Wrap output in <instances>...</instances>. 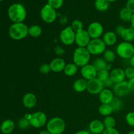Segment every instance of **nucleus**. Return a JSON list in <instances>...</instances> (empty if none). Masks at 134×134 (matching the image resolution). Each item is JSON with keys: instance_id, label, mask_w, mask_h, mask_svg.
<instances>
[{"instance_id": "nucleus-1", "label": "nucleus", "mask_w": 134, "mask_h": 134, "mask_svg": "<svg viewBox=\"0 0 134 134\" xmlns=\"http://www.w3.org/2000/svg\"><path fill=\"white\" fill-rule=\"evenodd\" d=\"M26 10L22 4H13L8 9L9 18L14 23L23 22V21L26 19Z\"/></svg>"}, {"instance_id": "nucleus-2", "label": "nucleus", "mask_w": 134, "mask_h": 134, "mask_svg": "<svg viewBox=\"0 0 134 134\" xmlns=\"http://www.w3.org/2000/svg\"><path fill=\"white\" fill-rule=\"evenodd\" d=\"M91 54L86 47H78L75 50L73 54V61L78 67L85 66L89 64Z\"/></svg>"}, {"instance_id": "nucleus-3", "label": "nucleus", "mask_w": 134, "mask_h": 134, "mask_svg": "<svg viewBox=\"0 0 134 134\" xmlns=\"http://www.w3.org/2000/svg\"><path fill=\"white\" fill-rule=\"evenodd\" d=\"M28 27L23 22L13 24L9 27V36L14 40L24 39L28 35Z\"/></svg>"}, {"instance_id": "nucleus-4", "label": "nucleus", "mask_w": 134, "mask_h": 134, "mask_svg": "<svg viewBox=\"0 0 134 134\" xmlns=\"http://www.w3.org/2000/svg\"><path fill=\"white\" fill-rule=\"evenodd\" d=\"M65 129V122L60 117H53L47 123V130L51 134H62Z\"/></svg>"}, {"instance_id": "nucleus-5", "label": "nucleus", "mask_w": 134, "mask_h": 134, "mask_svg": "<svg viewBox=\"0 0 134 134\" xmlns=\"http://www.w3.org/2000/svg\"><path fill=\"white\" fill-rule=\"evenodd\" d=\"M116 52L118 56L121 58L130 60L134 54V45L130 42H121L116 47Z\"/></svg>"}, {"instance_id": "nucleus-6", "label": "nucleus", "mask_w": 134, "mask_h": 134, "mask_svg": "<svg viewBox=\"0 0 134 134\" xmlns=\"http://www.w3.org/2000/svg\"><path fill=\"white\" fill-rule=\"evenodd\" d=\"M105 44L101 39H92L86 48L91 55H99L103 54L106 50Z\"/></svg>"}, {"instance_id": "nucleus-7", "label": "nucleus", "mask_w": 134, "mask_h": 134, "mask_svg": "<svg viewBox=\"0 0 134 134\" xmlns=\"http://www.w3.org/2000/svg\"><path fill=\"white\" fill-rule=\"evenodd\" d=\"M30 125L35 128H39L44 126L47 123V116L45 113L41 111H37L30 115Z\"/></svg>"}, {"instance_id": "nucleus-8", "label": "nucleus", "mask_w": 134, "mask_h": 134, "mask_svg": "<svg viewBox=\"0 0 134 134\" xmlns=\"http://www.w3.org/2000/svg\"><path fill=\"white\" fill-rule=\"evenodd\" d=\"M41 18L44 22L51 24L54 22L57 17L56 9L52 8L48 4H46L41 10Z\"/></svg>"}, {"instance_id": "nucleus-9", "label": "nucleus", "mask_w": 134, "mask_h": 134, "mask_svg": "<svg viewBox=\"0 0 134 134\" xmlns=\"http://www.w3.org/2000/svg\"><path fill=\"white\" fill-rule=\"evenodd\" d=\"M60 39L62 43L67 46L73 44L75 41V32L71 26L63 29L60 34Z\"/></svg>"}, {"instance_id": "nucleus-10", "label": "nucleus", "mask_w": 134, "mask_h": 134, "mask_svg": "<svg viewBox=\"0 0 134 134\" xmlns=\"http://www.w3.org/2000/svg\"><path fill=\"white\" fill-rule=\"evenodd\" d=\"M87 31L91 39H99L103 35L104 29L102 24L98 22H94L89 25Z\"/></svg>"}, {"instance_id": "nucleus-11", "label": "nucleus", "mask_w": 134, "mask_h": 134, "mask_svg": "<svg viewBox=\"0 0 134 134\" xmlns=\"http://www.w3.org/2000/svg\"><path fill=\"white\" fill-rule=\"evenodd\" d=\"M87 30H81L75 33V43L79 47H86L91 41Z\"/></svg>"}, {"instance_id": "nucleus-12", "label": "nucleus", "mask_w": 134, "mask_h": 134, "mask_svg": "<svg viewBox=\"0 0 134 134\" xmlns=\"http://www.w3.org/2000/svg\"><path fill=\"white\" fill-rule=\"evenodd\" d=\"M105 88L104 84L97 78L88 81L87 90L90 94H99Z\"/></svg>"}, {"instance_id": "nucleus-13", "label": "nucleus", "mask_w": 134, "mask_h": 134, "mask_svg": "<svg viewBox=\"0 0 134 134\" xmlns=\"http://www.w3.org/2000/svg\"><path fill=\"white\" fill-rule=\"evenodd\" d=\"M97 73L98 71L96 69L92 64H88L82 67L81 69V74L82 78L88 81L96 78Z\"/></svg>"}, {"instance_id": "nucleus-14", "label": "nucleus", "mask_w": 134, "mask_h": 134, "mask_svg": "<svg viewBox=\"0 0 134 134\" xmlns=\"http://www.w3.org/2000/svg\"><path fill=\"white\" fill-rule=\"evenodd\" d=\"M113 93L119 97H124L129 95L130 93L128 87V81H124L119 83H116L113 86Z\"/></svg>"}, {"instance_id": "nucleus-15", "label": "nucleus", "mask_w": 134, "mask_h": 134, "mask_svg": "<svg viewBox=\"0 0 134 134\" xmlns=\"http://www.w3.org/2000/svg\"><path fill=\"white\" fill-rule=\"evenodd\" d=\"M109 78L115 84L125 81V72L122 68H115L110 72Z\"/></svg>"}, {"instance_id": "nucleus-16", "label": "nucleus", "mask_w": 134, "mask_h": 134, "mask_svg": "<svg viewBox=\"0 0 134 134\" xmlns=\"http://www.w3.org/2000/svg\"><path fill=\"white\" fill-rule=\"evenodd\" d=\"M49 64L51 68V71L56 72V73H60V72L64 71V69H65V65H66L65 60L60 57L54 58L50 62Z\"/></svg>"}, {"instance_id": "nucleus-17", "label": "nucleus", "mask_w": 134, "mask_h": 134, "mask_svg": "<svg viewBox=\"0 0 134 134\" xmlns=\"http://www.w3.org/2000/svg\"><path fill=\"white\" fill-rule=\"evenodd\" d=\"M37 99L34 93L28 92L24 94L22 98V103L24 106L27 109H32L36 105Z\"/></svg>"}, {"instance_id": "nucleus-18", "label": "nucleus", "mask_w": 134, "mask_h": 134, "mask_svg": "<svg viewBox=\"0 0 134 134\" xmlns=\"http://www.w3.org/2000/svg\"><path fill=\"white\" fill-rule=\"evenodd\" d=\"M105 129L103 122L98 119L92 120L89 124V130L93 134H102Z\"/></svg>"}, {"instance_id": "nucleus-19", "label": "nucleus", "mask_w": 134, "mask_h": 134, "mask_svg": "<svg viewBox=\"0 0 134 134\" xmlns=\"http://www.w3.org/2000/svg\"><path fill=\"white\" fill-rule=\"evenodd\" d=\"M114 98L113 92L109 88H104L99 94V99L102 104H110Z\"/></svg>"}, {"instance_id": "nucleus-20", "label": "nucleus", "mask_w": 134, "mask_h": 134, "mask_svg": "<svg viewBox=\"0 0 134 134\" xmlns=\"http://www.w3.org/2000/svg\"><path fill=\"white\" fill-rule=\"evenodd\" d=\"M102 40L106 46H113L117 41V35L114 31H107L103 35Z\"/></svg>"}, {"instance_id": "nucleus-21", "label": "nucleus", "mask_w": 134, "mask_h": 134, "mask_svg": "<svg viewBox=\"0 0 134 134\" xmlns=\"http://www.w3.org/2000/svg\"><path fill=\"white\" fill-rule=\"evenodd\" d=\"M88 81L85 79L81 78L76 80L73 85V88L75 92L78 93H81L85 92L87 89Z\"/></svg>"}, {"instance_id": "nucleus-22", "label": "nucleus", "mask_w": 134, "mask_h": 134, "mask_svg": "<svg viewBox=\"0 0 134 134\" xmlns=\"http://www.w3.org/2000/svg\"><path fill=\"white\" fill-rule=\"evenodd\" d=\"M14 129V123L13 120H5L1 123L0 130L3 134H10Z\"/></svg>"}, {"instance_id": "nucleus-23", "label": "nucleus", "mask_w": 134, "mask_h": 134, "mask_svg": "<svg viewBox=\"0 0 134 134\" xmlns=\"http://www.w3.org/2000/svg\"><path fill=\"white\" fill-rule=\"evenodd\" d=\"M120 37L124 41L132 43L134 41V28L132 27H125L122 32Z\"/></svg>"}, {"instance_id": "nucleus-24", "label": "nucleus", "mask_w": 134, "mask_h": 134, "mask_svg": "<svg viewBox=\"0 0 134 134\" xmlns=\"http://www.w3.org/2000/svg\"><path fill=\"white\" fill-rule=\"evenodd\" d=\"M92 65L98 71L103 70V69H108L109 64L103 58H98L96 59L93 62Z\"/></svg>"}, {"instance_id": "nucleus-25", "label": "nucleus", "mask_w": 134, "mask_h": 134, "mask_svg": "<svg viewBox=\"0 0 134 134\" xmlns=\"http://www.w3.org/2000/svg\"><path fill=\"white\" fill-rule=\"evenodd\" d=\"M78 68L79 67L74 63H69V64H66L64 72L65 75L68 76V77H72L77 73Z\"/></svg>"}, {"instance_id": "nucleus-26", "label": "nucleus", "mask_w": 134, "mask_h": 134, "mask_svg": "<svg viewBox=\"0 0 134 134\" xmlns=\"http://www.w3.org/2000/svg\"><path fill=\"white\" fill-rule=\"evenodd\" d=\"M98 111L101 115L105 117L111 116V114L113 113V110L110 104H101L98 108Z\"/></svg>"}, {"instance_id": "nucleus-27", "label": "nucleus", "mask_w": 134, "mask_h": 134, "mask_svg": "<svg viewBox=\"0 0 134 134\" xmlns=\"http://www.w3.org/2000/svg\"><path fill=\"white\" fill-rule=\"evenodd\" d=\"M133 13L126 7H124L119 12V17L124 22H130Z\"/></svg>"}, {"instance_id": "nucleus-28", "label": "nucleus", "mask_w": 134, "mask_h": 134, "mask_svg": "<svg viewBox=\"0 0 134 134\" xmlns=\"http://www.w3.org/2000/svg\"><path fill=\"white\" fill-rule=\"evenodd\" d=\"M94 5L97 10L103 12L108 10L110 7V2L107 0H96Z\"/></svg>"}, {"instance_id": "nucleus-29", "label": "nucleus", "mask_w": 134, "mask_h": 134, "mask_svg": "<svg viewBox=\"0 0 134 134\" xmlns=\"http://www.w3.org/2000/svg\"><path fill=\"white\" fill-rule=\"evenodd\" d=\"M42 34V28L39 25H32L28 27V35L31 37L37 38Z\"/></svg>"}, {"instance_id": "nucleus-30", "label": "nucleus", "mask_w": 134, "mask_h": 134, "mask_svg": "<svg viewBox=\"0 0 134 134\" xmlns=\"http://www.w3.org/2000/svg\"><path fill=\"white\" fill-rule=\"evenodd\" d=\"M103 58L107 62L108 64L113 62L116 59V54L115 52L112 50L106 49L103 54Z\"/></svg>"}, {"instance_id": "nucleus-31", "label": "nucleus", "mask_w": 134, "mask_h": 134, "mask_svg": "<svg viewBox=\"0 0 134 134\" xmlns=\"http://www.w3.org/2000/svg\"><path fill=\"white\" fill-rule=\"evenodd\" d=\"M103 123L105 129L115 128V126H116V120L112 116H107L105 117Z\"/></svg>"}, {"instance_id": "nucleus-32", "label": "nucleus", "mask_w": 134, "mask_h": 134, "mask_svg": "<svg viewBox=\"0 0 134 134\" xmlns=\"http://www.w3.org/2000/svg\"><path fill=\"white\" fill-rule=\"evenodd\" d=\"M111 106L112 107L113 112H117L120 111L123 107V102L120 98H114L111 103H110Z\"/></svg>"}, {"instance_id": "nucleus-33", "label": "nucleus", "mask_w": 134, "mask_h": 134, "mask_svg": "<svg viewBox=\"0 0 134 134\" xmlns=\"http://www.w3.org/2000/svg\"><path fill=\"white\" fill-rule=\"evenodd\" d=\"M109 76L110 73L108 69H103V70L98 71L97 73L96 78L102 82H105L109 79Z\"/></svg>"}, {"instance_id": "nucleus-34", "label": "nucleus", "mask_w": 134, "mask_h": 134, "mask_svg": "<svg viewBox=\"0 0 134 134\" xmlns=\"http://www.w3.org/2000/svg\"><path fill=\"white\" fill-rule=\"evenodd\" d=\"M71 27H72L73 31L76 33L77 32V31H80V30H83V23L79 19L74 20L71 22Z\"/></svg>"}, {"instance_id": "nucleus-35", "label": "nucleus", "mask_w": 134, "mask_h": 134, "mask_svg": "<svg viewBox=\"0 0 134 134\" xmlns=\"http://www.w3.org/2000/svg\"><path fill=\"white\" fill-rule=\"evenodd\" d=\"M30 122L29 119H26V117H23L18 120V126L19 127L20 129L26 130L30 126Z\"/></svg>"}, {"instance_id": "nucleus-36", "label": "nucleus", "mask_w": 134, "mask_h": 134, "mask_svg": "<svg viewBox=\"0 0 134 134\" xmlns=\"http://www.w3.org/2000/svg\"><path fill=\"white\" fill-rule=\"evenodd\" d=\"M47 1H48L47 4L56 10L61 8L64 4V0H47Z\"/></svg>"}, {"instance_id": "nucleus-37", "label": "nucleus", "mask_w": 134, "mask_h": 134, "mask_svg": "<svg viewBox=\"0 0 134 134\" xmlns=\"http://www.w3.org/2000/svg\"><path fill=\"white\" fill-rule=\"evenodd\" d=\"M125 120L130 126L134 127V111L127 113L126 115Z\"/></svg>"}, {"instance_id": "nucleus-38", "label": "nucleus", "mask_w": 134, "mask_h": 134, "mask_svg": "<svg viewBox=\"0 0 134 134\" xmlns=\"http://www.w3.org/2000/svg\"><path fill=\"white\" fill-rule=\"evenodd\" d=\"M39 71L42 74L47 75L51 71V68L49 64H43L39 68Z\"/></svg>"}, {"instance_id": "nucleus-39", "label": "nucleus", "mask_w": 134, "mask_h": 134, "mask_svg": "<svg viewBox=\"0 0 134 134\" xmlns=\"http://www.w3.org/2000/svg\"><path fill=\"white\" fill-rule=\"evenodd\" d=\"M124 72H125L126 77L129 80L134 78V68H132V66L126 68L124 69Z\"/></svg>"}, {"instance_id": "nucleus-40", "label": "nucleus", "mask_w": 134, "mask_h": 134, "mask_svg": "<svg viewBox=\"0 0 134 134\" xmlns=\"http://www.w3.org/2000/svg\"><path fill=\"white\" fill-rule=\"evenodd\" d=\"M126 7L130 10L132 13H134V0H128L126 2Z\"/></svg>"}, {"instance_id": "nucleus-41", "label": "nucleus", "mask_w": 134, "mask_h": 134, "mask_svg": "<svg viewBox=\"0 0 134 134\" xmlns=\"http://www.w3.org/2000/svg\"><path fill=\"white\" fill-rule=\"evenodd\" d=\"M54 52L56 53V54H57L58 56H62V55H63L65 53L64 49L62 47H60V46H56L55 47Z\"/></svg>"}, {"instance_id": "nucleus-42", "label": "nucleus", "mask_w": 134, "mask_h": 134, "mask_svg": "<svg viewBox=\"0 0 134 134\" xmlns=\"http://www.w3.org/2000/svg\"><path fill=\"white\" fill-rule=\"evenodd\" d=\"M102 134H120V133L115 128H109V129H105Z\"/></svg>"}, {"instance_id": "nucleus-43", "label": "nucleus", "mask_w": 134, "mask_h": 134, "mask_svg": "<svg viewBox=\"0 0 134 134\" xmlns=\"http://www.w3.org/2000/svg\"><path fill=\"white\" fill-rule=\"evenodd\" d=\"M124 28H125V27L123 26L122 25H119V26H118L117 27H116V31H115V34H116V35L120 36V35H121L123 30H124Z\"/></svg>"}, {"instance_id": "nucleus-44", "label": "nucleus", "mask_w": 134, "mask_h": 134, "mask_svg": "<svg viewBox=\"0 0 134 134\" xmlns=\"http://www.w3.org/2000/svg\"><path fill=\"white\" fill-rule=\"evenodd\" d=\"M128 85L130 92H134V78L131 79L128 81Z\"/></svg>"}, {"instance_id": "nucleus-45", "label": "nucleus", "mask_w": 134, "mask_h": 134, "mask_svg": "<svg viewBox=\"0 0 134 134\" xmlns=\"http://www.w3.org/2000/svg\"><path fill=\"white\" fill-rule=\"evenodd\" d=\"M103 84H104V86H106V87H111V86H113V85H115V83H114L111 80V79H109L108 80H107V81H105V82H103Z\"/></svg>"}, {"instance_id": "nucleus-46", "label": "nucleus", "mask_w": 134, "mask_h": 134, "mask_svg": "<svg viewBox=\"0 0 134 134\" xmlns=\"http://www.w3.org/2000/svg\"><path fill=\"white\" fill-rule=\"evenodd\" d=\"M75 134H90V133L88 131L82 130H80V131H79V132H76Z\"/></svg>"}, {"instance_id": "nucleus-47", "label": "nucleus", "mask_w": 134, "mask_h": 134, "mask_svg": "<svg viewBox=\"0 0 134 134\" xmlns=\"http://www.w3.org/2000/svg\"><path fill=\"white\" fill-rule=\"evenodd\" d=\"M130 66L134 68V54L130 58Z\"/></svg>"}, {"instance_id": "nucleus-48", "label": "nucleus", "mask_w": 134, "mask_h": 134, "mask_svg": "<svg viewBox=\"0 0 134 134\" xmlns=\"http://www.w3.org/2000/svg\"><path fill=\"white\" fill-rule=\"evenodd\" d=\"M130 24L132 27L134 28V13H133V14H132V18H131V20H130Z\"/></svg>"}, {"instance_id": "nucleus-49", "label": "nucleus", "mask_w": 134, "mask_h": 134, "mask_svg": "<svg viewBox=\"0 0 134 134\" xmlns=\"http://www.w3.org/2000/svg\"><path fill=\"white\" fill-rule=\"evenodd\" d=\"M39 134H51L48 130H43L39 132Z\"/></svg>"}, {"instance_id": "nucleus-50", "label": "nucleus", "mask_w": 134, "mask_h": 134, "mask_svg": "<svg viewBox=\"0 0 134 134\" xmlns=\"http://www.w3.org/2000/svg\"><path fill=\"white\" fill-rule=\"evenodd\" d=\"M128 134H134V130H132V131H130V132H128Z\"/></svg>"}, {"instance_id": "nucleus-51", "label": "nucleus", "mask_w": 134, "mask_h": 134, "mask_svg": "<svg viewBox=\"0 0 134 134\" xmlns=\"http://www.w3.org/2000/svg\"><path fill=\"white\" fill-rule=\"evenodd\" d=\"M107 1H109V2H115V1H117V0H107Z\"/></svg>"}, {"instance_id": "nucleus-52", "label": "nucleus", "mask_w": 134, "mask_h": 134, "mask_svg": "<svg viewBox=\"0 0 134 134\" xmlns=\"http://www.w3.org/2000/svg\"><path fill=\"white\" fill-rule=\"evenodd\" d=\"M3 1V0H0V1Z\"/></svg>"}]
</instances>
